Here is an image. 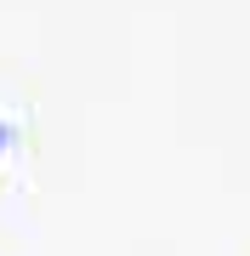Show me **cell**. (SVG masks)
Returning a JSON list of instances; mask_svg holds the SVG:
<instances>
[{
	"label": "cell",
	"instance_id": "cell-1",
	"mask_svg": "<svg viewBox=\"0 0 250 256\" xmlns=\"http://www.w3.org/2000/svg\"><path fill=\"white\" fill-rule=\"evenodd\" d=\"M0 142H6V131H0Z\"/></svg>",
	"mask_w": 250,
	"mask_h": 256
}]
</instances>
